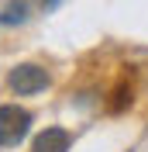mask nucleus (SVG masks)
Masks as SVG:
<instances>
[{
  "label": "nucleus",
  "mask_w": 148,
  "mask_h": 152,
  "mask_svg": "<svg viewBox=\"0 0 148 152\" xmlns=\"http://www.w3.org/2000/svg\"><path fill=\"white\" fill-rule=\"evenodd\" d=\"M31 128V114L17 104H0V149L17 145Z\"/></svg>",
  "instance_id": "1"
},
{
  "label": "nucleus",
  "mask_w": 148,
  "mask_h": 152,
  "mask_svg": "<svg viewBox=\"0 0 148 152\" xmlns=\"http://www.w3.org/2000/svg\"><path fill=\"white\" fill-rule=\"evenodd\" d=\"M52 83L48 80V73L41 66H35V62H21V66H14L7 73V86L14 90V94L28 97V94H38V90H45V86Z\"/></svg>",
  "instance_id": "2"
},
{
  "label": "nucleus",
  "mask_w": 148,
  "mask_h": 152,
  "mask_svg": "<svg viewBox=\"0 0 148 152\" xmlns=\"http://www.w3.org/2000/svg\"><path fill=\"white\" fill-rule=\"evenodd\" d=\"M31 152H69V132L65 128H45L35 135Z\"/></svg>",
  "instance_id": "3"
},
{
  "label": "nucleus",
  "mask_w": 148,
  "mask_h": 152,
  "mask_svg": "<svg viewBox=\"0 0 148 152\" xmlns=\"http://www.w3.org/2000/svg\"><path fill=\"white\" fill-rule=\"evenodd\" d=\"M24 21H28V0H10L7 7L0 10V24H4V28L24 24Z\"/></svg>",
  "instance_id": "4"
}]
</instances>
